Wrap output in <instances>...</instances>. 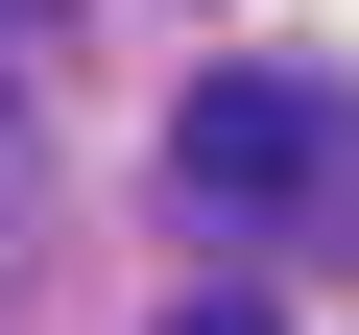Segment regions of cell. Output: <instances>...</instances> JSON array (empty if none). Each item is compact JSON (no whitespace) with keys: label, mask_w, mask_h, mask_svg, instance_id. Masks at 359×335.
Masks as SVG:
<instances>
[{"label":"cell","mask_w":359,"mask_h":335,"mask_svg":"<svg viewBox=\"0 0 359 335\" xmlns=\"http://www.w3.org/2000/svg\"><path fill=\"white\" fill-rule=\"evenodd\" d=\"M0 25H25V0H0Z\"/></svg>","instance_id":"3957f363"},{"label":"cell","mask_w":359,"mask_h":335,"mask_svg":"<svg viewBox=\"0 0 359 335\" xmlns=\"http://www.w3.org/2000/svg\"><path fill=\"white\" fill-rule=\"evenodd\" d=\"M168 192H192V216H335V192H359V96H335V72H192Z\"/></svg>","instance_id":"6da1fadb"},{"label":"cell","mask_w":359,"mask_h":335,"mask_svg":"<svg viewBox=\"0 0 359 335\" xmlns=\"http://www.w3.org/2000/svg\"><path fill=\"white\" fill-rule=\"evenodd\" d=\"M168 335H264V287H168Z\"/></svg>","instance_id":"7a4b0ae2"}]
</instances>
